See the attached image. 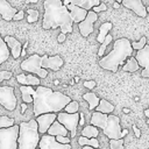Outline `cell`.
Listing matches in <instances>:
<instances>
[{"mask_svg": "<svg viewBox=\"0 0 149 149\" xmlns=\"http://www.w3.org/2000/svg\"><path fill=\"white\" fill-rule=\"evenodd\" d=\"M112 28H113L112 22H104V23L100 26V28H99V34H98V36H97V41L100 42V43H102V42L105 41L106 36L108 35V31H109Z\"/></svg>", "mask_w": 149, "mask_h": 149, "instance_id": "obj_23", "label": "cell"}, {"mask_svg": "<svg viewBox=\"0 0 149 149\" xmlns=\"http://www.w3.org/2000/svg\"><path fill=\"white\" fill-rule=\"evenodd\" d=\"M98 20V15L97 13H94L93 10H88L86 17L78 23V28H79V33L81 34V36L87 37L88 35H91L93 33V23Z\"/></svg>", "mask_w": 149, "mask_h": 149, "instance_id": "obj_10", "label": "cell"}, {"mask_svg": "<svg viewBox=\"0 0 149 149\" xmlns=\"http://www.w3.org/2000/svg\"><path fill=\"white\" fill-rule=\"evenodd\" d=\"M56 141L61 144H70L71 140L68 136H56Z\"/></svg>", "mask_w": 149, "mask_h": 149, "instance_id": "obj_36", "label": "cell"}, {"mask_svg": "<svg viewBox=\"0 0 149 149\" xmlns=\"http://www.w3.org/2000/svg\"><path fill=\"white\" fill-rule=\"evenodd\" d=\"M139 68H140V65H139L137 61L135 59V57H129L126 61V63L123 64L122 70L123 71H127V72H135V71L139 70Z\"/></svg>", "mask_w": 149, "mask_h": 149, "instance_id": "obj_26", "label": "cell"}, {"mask_svg": "<svg viewBox=\"0 0 149 149\" xmlns=\"http://www.w3.org/2000/svg\"><path fill=\"white\" fill-rule=\"evenodd\" d=\"M113 111H114V106L105 99H100L99 105L95 108V112H99V113H102V114H111Z\"/></svg>", "mask_w": 149, "mask_h": 149, "instance_id": "obj_24", "label": "cell"}, {"mask_svg": "<svg viewBox=\"0 0 149 149\" xmlns=\"http://www.w3.org/2000/svg\"><path fill=\"white\" fill-rule=\"evenodd\" d=\"M83 149H95V148H92V147H83Z\"/></svg>", "mask_w": 149, "mask_h": 149, "instance_id": "obj_48", "label": "cell"}, {"mask_svg": "<svg viewBox=\"0 0 149 149\" xmlns=\"http://www.w3.org/2000/svg\"><path fill=\"white\" fill-rule=\"evenodd\" d=\"M112 35H107L106 36V38H105V41L101 43V45L99 47V50H98V56H104V52H105V50H106V48H107V45L109 44V43H112Z\"/></svg>", "mask_w": 149, "mask_h": 149, "instance_id": "obj_32", "label": "cell"}, {"mask_svg": "<svg viewBox=\"0 0 149 149\" xmlns=\"http://www.w3.org/2000/svg\"><path fill=\"white\" fill-rule=\"evenodd\" d=\"M38 0H26V2L27 3H36Z\"/></svg>", "mask_w": 149, "mask_h": 149, "instance_id": "obj_44", "label": "cell"}, {"mask_svg": "<svg viewBox=\"0 0 149 149\" xmlns=\"http://www.w3.org/2000/svg\"><path fill=\"white\" fill-rule=\"evenodd\" d=\"M57 121L63 125L68 132H70L71 137H74L77 134V127L79 126V113L69 114L65 112L57 113Z\"/></svg>", "mask_w": 149, "mask_h": 149, "instance_id": "obj_9", "label": "cell"}, {"mask_svg": "<svg viewBox=\"0 0 149 149\" xmlns=\"http://www.w3.org/2000/svg\"><path fill=\"white\" fill-rule=\"evenodd\" d=\"M23 16H24V12H23V10H17V13L14 15L13 20L19 21V20H22V19H23Z\"/></svg>", "mask_w": 149, "mask_h": 149, "instance_id": "obj_39", "label": "cell"}, {"mask_svg": "<svg viewBox=\"0 0 149 149\" xmlns=\"http://www.w3.org/2000/svg\"><path fill=\"white\" fill-rule=\"evenodd\" d=\"M16 80L24 86H40V78L34 74H17Z\"/></svg>", "mask_w": 149, "mask_h": 149, "instance_id": "obj_20", "label": "cell"}, {"mask_svg": "<svg viewBox=\"0 0 149 149\" xmlns=\"http://www.w3.org/2000/svg\"><path fill=\"white\" fill-rule=\"evenodd\" d=\"M133 130H134V134H135L136 137H140V136H141V132H140V129H139L135 125L133 126Z\"/></svg>", "mask_w": 149, "mask_h": 149, "instance_id": "obj_41", "label": "cell"}, {"mask_svg": "<svg viewBox=\"0 0 149 149\" xmlns=\"http://www.w3.org/2000/svg\"><path fill=\"white\" fill-rule=\"evenodd\" d=\"M27 45H28V42H26V43H24V45H23V47H22V48H23V49H24V48H26V47H27Z\"/></svg>", "mask_w": 149, "mask_h": 149, "instance_id": "obj_49", "label": "cell"}, {"mask_svg": "<svg viewBox=\"0 0 149 149\" xmlns=\"http://www.w3.org/2000/svg\"><path fill=\"white\" fill-rule=\"evenodd\" d=\"M115 2H118V3H120V2H122V0H115Z\"/></svg>", "mask_w": 149, "mask_h": 149, "instance_id": "obj_50", "label": "cell"}, {"mask_svg": "<svg viewBox=\"0 0 149 149\" xmlns=\"http://www.w3.org/2000/svg\"><path fill=\"white\" fill-rule=\"evenodd\" d=\"M106 9H107V6H106V3H104V2H100V5H98V6H95V7L92 8V10H93L94 13H98V12H105Z\"/></svg>", "mask_w": 149, "mask_h": 149, "instance_id": "obj_37", "label": "cell"}, {"mask_svg": "<svg viewBox=\"0 0 149 149\" xmlns=\"http://www.w3.org/2000/svg\"><path fill=\"white\" fill-rule=\"evenodd\" d=\"M37 149H38V148H37Z\"/></svg>", "mask_w": 149, "mask_h": 149, "instance_id": "obj_53", "label": "cell"}, {"mask_svg": "<svg viewBox=\"0 0 149 149\" xmlns=\"http://www.w3.org/2000/svg\"><path fill=\"white\" fill-rule=\"evenodd\" d=\"M100 0H63V5L66 6L68 3H71V5H74V6H78L85 10H92L93 7L100 5Z\"/></svg>", "mask_w": 149, "mask_h": 149, "instance_id": "obj_19", "label": "cell"}, {"mask_svg": "<svg viewBox=\"0 0 149 149\" xmlns=\"http://www.w3.org/2000/svg\"><path fill=\"white\" fill-rule=\"evenodd\" d=\"M19 128L17 149H37L41 137L36 120L31 119L27 122H21Z\"/></svg>", "mask_w": 149, "mask_h": 149, "instance_id": "obj_5", "label": "cell"}, {"mask_svg": "<svg viewBox=\"0 0 149 149\" xmlns=\"http://www.w3.org/2000/svg\"><path fill=\"white\" fill-rule=\"evenodd\" d=\"M17 13V10L7 1V0H0V15L3 20L10 21L13 20L14 15Z\"/></svg>", "mask_w": 149, "mask_h": 149, "instance_id": "obj_18", "label": "cell"}, {"mask_svg": "<svg viewBox=\"0 0 149 149\" xmlns=\"http://www.w3.org/2000/svg\"><path fill=\"white\" fill-rule=\"evenodd\" d=\"M3 41H5V43L7 44V47H8L9 51H10L12 56H13L14 58H19V57L21 56V52H22V44H21L15 37L9 36V35H8V36H5Z\"/></svg>", "mask_w": 149, "mask_h": 149, "instance_id": "obj_16", "label": "cell"}, {"mask_svg": "<svg viewBox=\"0 0 149 149\" xmlns=\"http://www.w3.org/2000/svg\"><path fill=\"white\" fill-rule=\"evenodd\" d=\"M9 54H10V51H9L7 44L5 43L3 38L0 36V65H1L2 63H5V62L8 59Z\"/></svg>", "mask_w": 149, "mask_h": 149, "instance_id": "obj_29", "label": "cell"}, {"mask_svg": "<svg viewBox=\"0 0 149 149\" xmlns=\"http://www.w3.org/2000/svg\"><path fill=\"white\" fill-rule=\"evenodd\" d=\"M68 8V10L70 12V15H71V19H72V22L74 23H80L87 15V10L78 7V6H74V5H71V3H68L65 6Z\"/></svg>", "mask_w": 149, "mask_h": 149, "instance_id": "obj_17", "label": "cell"}, {"mask_svg": "<svg viewBox=\"0 0 149 149\" xmlns=\"http://www.w3.org/2000/svg\"><path fill=\"white\" fill-rule=\"evenodd\" d=\"M21 107H22V113H23V112L26 111V108H27V105H26V104H22Z\"/></svg>", "mask_w": 149, "mask_h": 149, "instance_id": "obj_45", "label": "cell"}, {"mask_svg": "<svg viewBox=\"0 0 149 149\" xmlns=\"http://www.w3.org/2000/svg\"><path fill=\"white\" fill-rule=\"evenodd\" d=\"M99 135V130L97 127L90 125V126H85L81 130V136L87 137V139H97V136Z\"/></svg>", "mask_w": 149, "mask_h": 149, "instance_id": "obj_27", "label": "cell"}, {"mask_svg": "<svg viewBox=\"0 0 149 149\" xmlns=\"http://www.w3.org/2000/svg\"><path fill=\"white\" fill-rule=\"evenodd\" d=\"M147 13H149V6L147 7Z\"/></svg>", "mask_w": 149, "mask_h": 149, "instance_id": "obj_51", "label": "cell"}, {"mask_svg": "<svg viewBox=\"0 0 149 149\" xmlns=\"http://www.w3.org/2000/svg\"><path fill=\"white\" fill-rule=\"evenodd\" d=\"M144 114H146V116H148V119H149V108H147V109L144 111Z\"/></svg>", "mask_w": 149, "mask_h": 149, "instance_id": "obj_47", "label": "cell"}, {"mask_svg": "<svg viewBox=\"0 0 149 149\" xmlns=\"http://www.w3.org/2000/svg\"><path fill=\"white\" fill-rule=\"evenodd\" d=\"M122 5L128 8L132 9L136 15L141 16V17H146L147 16V8L144 7V5L142 3L141 0H122Z\"/></svg>", "mask_w": 149, "mask_h": 149, "instance_id": "obj_15", "label": "cell"}, {"mask_svg": "<svg viewBox=\"0 0 149 149\" xmlns=\"http://www.w3.org/2000/svg\"><path fill=\"white\" fill-rule=\"evenodd\" d=\"M68 129L63 126V125H61L57 120L51 125V127L48 129V132H47V134L48 135H50V136H66L68 135Z\"/></svg>", "mask_w": 149, "mask_h": 149, "instance_id": "obj_21", "label": "cell"}, {"mask_svg": "<svg viewBox=\"0 0 149 149\" xmlns=\"http://www.w3.org/2000/svg\"><path fill=\"white\" fill-rule=\"evenodd\" d=\"M65 113H69V114H73V113H78V109H79V104L78 101H74V100H71V102H69L66 106H65Z\"/></svg>", "mask_w": 149, "mask_h": 149, "instance_id": "obj_31", "label": "cell"}, {"mask_svg": "<svg viewBox=\"0 0 149 149\" xmlns=\"http://www.w3.org/2000/svg\"><path fill=\"white\" fill-rule=\"evenodd\" d=\"M147 123H148V126H149V119H148V120H147Z\"/></svg>", "mask_w": 149, "mask_h": 149, "instance_id": "obj_52", "label": "cell"}, {"mask_svg": "<svg viewBox=\"0 0 149 149\" xmlns=\"http://www.w3.org/2000/svg\"><path fill=\"white\" fill-rule=\"evenodd\" d=\"M135 59L139 65L143 68L141 76L143 78H149V45H146L142 50H139L135 55Z\"/></svg>", "mask_w": 149, "mask_h": 149, "instance_id": "obj_11", "label": "cell"}, {"mask_svg": "<svg viewBox=\"0 0 149 149\" xmlns=\"http://www.w3.org/2000/svg\"><path fill=\"white\" fill-rule=\"evenodd\" d=\"M27 13H28L27 21H28L29 23H33V22H36V21H37V19H38V10H37V9L30 8V9L27 10Z\"/></svg>", "mask_w": 149, "mask_h": 149, "instance_id": "obj_34", "label": "cell"}, {"mask_svg": "<svg viewBox=\"0 0 149 149\" xmlns=\"http://www.w3.org/2000/svg\"><path fill=\"white\" fill-rule=\"evenodd\" d=\"M109 148L111 149H123V140H109Z\"/></svg>", "mask_w": 149, "mask_h": 149, "instance_id": "obj_35", "label": "cell"}, {"mask_svg": "<svg viewBox=\"0 0 149 149\" xmlns=\"http://www.w3.org/2000/svg\"><path fill=\"white\" fill-rule=\"evenodd\" d=\"M133 54V48L132 43L128 38H119L114 41L113 43V49L111 52H108L107 56H104L99 61V65L108 71L112 72H118L119 66L123 65L125 62L132 56Z\"/></svg>", "mask_w": 149, "mask_h": 149, "instance_id": "obj_3", "label": "cell"}, {"mask_svg": "<svg viewBox=\"0 0 149 149\" xmlns=\"http://www.w3.org/2000/svg\"><path fill=\"white\" fill-rule=\"evenodd\" d=\"M21 69L26 72L37 74L38 78H45L48 76V71L42 68V56H38L36 54L26 58L21 63Z\"/></svg>", "mask_w": 149, "mask_h": 149, "instance_id": "obj_7", "label": "cell"}, {"mask_svg": "<svg viewBox=\"0 0 149 149\" xmlns=\"http://www.w3.org/2000/svg\"><path fill=\"white\" fill-rule=\"evenodd\" d=\"M83 98H84V100H86L87 102H88V109H95L97 108V106L99 105V101H100V99L93 93V92H88V93H85L84 95H83Z\"/></svg>", "mask_w": 149, "mask_h": 149, "instance_id": "obj_25", "label": "cell"}, {"mask_svg": "<svg viewBox=\"0 0 149 149\" xmlns=\"http://www.w3.org/2000/svg\"><path fill=\"white\" fill-rule=\"evenodd\" d=\"M78 144L81 146V147H92V148L98 149L99 141L97 139H87V137H84V136H79L78 137Z\"/></svg>", "mask_w": 149, "mask_h": 149, "instance_id": "obj_28", "label": "cell"}, {"mask_svg": "<svg viewBox=\"0 0 149 149\" xmlns=\"http://www.w3.org/2000/svg\"><path fill=\"white\" fill-rule=\"evenodd\" d=\"M14 126V119L9 118L7 115H1L0 116V129L2 128H9Z\"/></svg>", "mask_w": 149, "mask_h": 149, "instance_id": "obj_30", "label": "cell"}, {"mask_svg": "<svg viewBox=\"0 0 149 149\" xmlns=\"http://www.w3.org/2000/svg\"><path fill=\"white\" fill-rule=\"evenodd\" d=\"M20 92H21V95H22V100L24 104H30L34 101L33 99V95L35 93V90L33 88V86H24V85H21L20 86Z\"/></svg>", "mask_w": 149, "mask_h": 149, "instance_id": "obj_22", "label": "cell"}, {"mask_svg": "<svg viewBox=\"0 0 149 149\" xmlns=\"http://www.w3.org/2000/svg\"><path fill=\"white\" fill-rule=\"evenodd\" d=\"M121 134H122V137H123V136H126V135L128 134V129H123V130L121 132Z\"/></svg>", "mask_w": 149, "mask_h": 149, "instance_id": "obj_43", "label": "cell"}, {"mask_svg": "<svg viewBox=\"0 0 149 149\" xmlns=\"http://www.w3.org/2000/svg\"><path fill=\"white\" fill-rule=\"evenodd\" d=\"M91 125L101 128L102 133L109 140H120L122 139L120 118L113 114H102L99 112H93L91 116Z\"/></svg>", "mask_w": 149, "mask_h": 149, "instance_id": "obj_4", "label": "cell"}, {"mask_svg": "<svg viewBox=\"0 0 149 149\" xmlns=\"http://www.w3.org/2000/svg\"><path fill=\"white\" fill-rule=\"evenodd\" d=\"M113 7H114V8H119V7H120V3L114 2V3H113Z\"/></svg>", "mask_w": 149, "mask_h": 149, "instance_id": "obj_46", "label": "cell"}, {"mask_svg": "<svg viewBox=\"0 0 149 149\" xmlns=\"http://www.w3.org/2000/svg\"><path fill=\"white\" fill-rule=\"evenodd\" d=\"M12 78L10 71H0V83ZM16 97L14 93V87L12 86H0V105L8 111H14L16 107Z\"/></svg>", "mask_w": 149, "mask_h": 149, "instance_id": "obj_6", "label": "cell"}, {"mask_svg": "<svg viewBox=\"0 0 149 149\" xmlns=\"http://www.w3.org/2000/svg\"><path fill=\"white\" fill-rule=\"evenodd\" d=\"M85 122V119H84V113H79V126H83Z\"/></svg>", "mask_w": 149, "mask_h": 149, "instance_id": "obj_42", "label": "cell"}, {"mask_svg": "<svg viewBox=\"0 0 149 149\" xmlns=\"http://www.w3.org/2000/svg\"><path fill=\"white\" fill-rule=\"evenodd\" d=\"M35 120L38 125V133L45 134L48 129L51 127V125L57 120V115L56 113H47V114H42L37 116Z\"/></svg>", "mask_w": 149, "mask_h": 149, "instance_id": "obj_13", "label": "cell"}, {"mask_svg": "<svg viewBox=\"0 0 149 149\" xmlns=\"http://www.w3.org/2000/svg\"><path fill=\"white\" fill-rule=\"evenodd\" d=\"M65 35H66V34H64V33H61V34L58 35V37H57V41H58L59 43H63V42L65 41Z\"/></svg>", "mask_w": 149, "mask_h": 149, "instance_id": "obj_40", "label": "cell"}, {"mask_svg": "<svg viewBox=\"0 0 149 149\" xmlns=\"http://www.w3.org/2000/svg\"><path fill=\"white\" fill-rule=\"evenodd\" d=\"M64 64V61L61 56L56 55V56H42V68L43 69H50L52 71H58L62 65Z\"/></svg>", "mask_w": 149, "mask_h": 149, "instance_id": "obj_14", "label": "cell"}, {"mask_svg": "<svg viewBox=\"0 0 149 149\" xmlns=\"http://www.w3.org/2000/svg\"><path fill=\"white\" fill-rule=\"evenodd\" d=\"M38 149H71L70 144H61L56 141L55 136L50 135H42L40 143H38Z\"/></svg>", "mask_w": 149, "mask_h": 149, "instance_id": "obj_12", "label": "cell"}, {"mask_svg": "<svg viewBox=\"0 0 149 149\" xmlns=\"http://www.w3.org/2000/svg\"><path fill=\"white\" fill-rule=\"evenodd\" d=\"M84 86L88 90H92L93 87H95V81L94 80H86V81H84Z\"/></svg>", "mask_w": 149, "mask_h": 149, "instance_id": "obj_38", "label": "cell"}, {"mask_svg": "<svg viewBox=\"0 0 149 149\" xmlns=\"http://www.w3.org/2000/svg\"><path fill=\"white\" fill-rule=\"evenodd\" d=\"M44 14L42 27L44 29L61 28V33H72V19L63 0H44Z\"/></svg>", "mask_w": 149, "mask_h": 149, "instance_id": "obj_2", "label": "cell"}, {"mask_svg": "<svg viewBox=\"0 0 149 149\" xmlns=\"http://www.w3.org/2000/svg\"><path fill=\"white\" fill-rule=\"evenodd\" d=\"M132 43V48H133V50L135 49V50H142L146 45H147V37L146 36H142L141 38H140V41H137V42H130Z\"/></svg>", "mask_w": 149, "mask_h": 149, "instance_id": "obj_33", "label": "cell"}, {"mask_svg": "<svg viewBox=\"0 0 149 149\" xmlns=\"http://www.w3.org/2000/svg\"><path fill=\"white\" fill-rule=\"evenodd\" d=\"M34 115L37 118L47 113H59L71 102V98L61 92H55L45 86H37L33 95Z\"/></svg>", "mask_w": 149, "mask_h": 149, "instance_id": "obj_1", "label": "cell"}, {"mask_svg": "<svg viewBox=\"0 0 149 149\" xmlns=\"http://www.w3.org/2000/svg\"><path fill=\"white\" fill-rule=\"evenodd\" d=\"M19 126L0 129V149H17Z\"/></svg>", "mask_w": 149, "mask_h": 149, "instance_id": "obj_8", "label": "cell"}]
</instances>
